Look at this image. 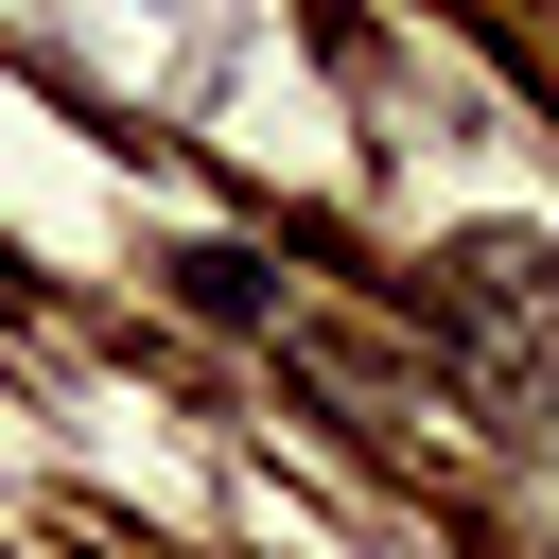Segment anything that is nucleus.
<instances>
[{
	"label": "nucleus",
	"mask_w": 559,
	"mask_h": 559,
	"mask_svg": "<svg viewBox=\"0 0 559 559\" xmlns=\"http://www.w3.org/2000/svg\"><path fill=\"white\" fill-rule=\"evenodd\" d=\"M175 280H192V314H262V262H227V245H192Z\"/></svg>",
	"instance_id": "nucleus-1"
}]
</instances>
